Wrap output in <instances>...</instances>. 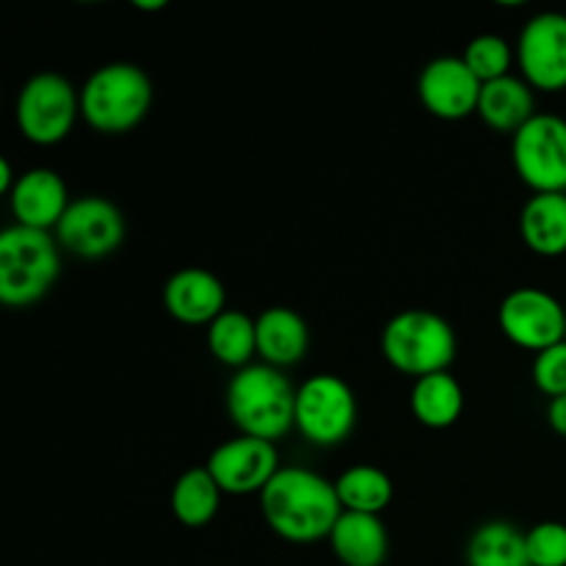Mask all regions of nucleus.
I'll return each instance as SVG.
<instances>
[{
    "label": "nucleus",
    "mask_w": 566,
    "mask_h": 566,
    "mask_svg": "<svg viewBox=\"0 0 566 566\" xmlns=\"http://www.w3.org/2000/svg\"><path fill=\"white\" fill-rule=\"evenodd\" d=\"M265 525L291 545L329 539L343 506L337 490L324 475L307 468H282L260 492Z\"/></svg>",
    "instance_id": "f257e3e1"
},
{
    "label": "nucleus",
    "mask_w": 566,
    "mask_h": 566,
    "mask_svg": "<svg viewBox=\"0 0 566 566\" xmlns=\"http://www.w3.org/2000/svg\"><path fill=\"white\" fill-rule=\"evenodd\" d=\"M227 415L243 437L276 442L296 429V390L282 370L249 365L227 385Z\"/></svg>",
    "instance_id": "f03ea898"
},
{
    "label": "nucleus",
    "mask_w": 566,
    "mask_h": 566,
    "mask_svg": "<svg viewBox=\"0 0 566 566\" xmlns=\"http://www.w3.org/2000/svg\"><path fill=\"white\" fill-rule=\"evenodd\" d=\"M155 99L153 81L142 66L114 61L86 77L81 88V119L103 136L136 130Z\"/></svg>",
    "instance_id": "7ed1b4c3"
},
{
    "label": "nucleus",
    "mask_w": 566,
    "mask_h": 566,
    "mask_svg": "<svg viewBox=\"0 0 566 566\" xmlns=\"http://www.w3.org/2000/svg\"><path fill=\"white\" fill-rule=\"evenodd\" d=\"M59 249L53 232L20 224L0 232V302L14 310L42 302L61 274Z\"/></svg>",
    "instance_id": "20e7f679"
},
{
    "label": "nucleus",
    "mask_w": 566,
    "mask_h": 566,
    "mask_svg": "<svg viewBox=\"0 0 566 566\" xmlns=\"http://www.w3.org/2000/svg\"><path fill=\"white\" fill-rule=\"evenodd\" d=\"M381 354L398 374L418 381L451 368L457 359V332L431 310H403L387 321Z\"/></svg>",
    "instance_id": "39448f33"
},
{
    "label": "nucleus",
    "mask_w": 566,
    "mask_h": 566,
    "mask_svg": "<svg viewBox=\"0 0 566 566\" xmlns=\"http://www.w3.org/2000/svg\"><path fill=\"white\" fill-rule=\"evenodd\" d=\"M17 127L36 147L61 144L81 116V92L59 72H39L17 94Z\"/></svg>",
    "instance_id": "423d86ee"
},
{
    "label": "nucleus",
    "mask_w": 566,
    "mask_h": 566,
    "mask_svg": "<svg viewBox=\"0 0 566 566\" xmlns=\"http://www.w3.org/2000/svg\"><path fill=\"white\" fill-rule=\"evenodd\" d=\"M357 396L335 374H315L296 390V431L318 448L343 446L357 429Z\"/></svg>",
    "instance_id": "0eeeda50"
},
{
    "label": "nucleus",
    "mask_w": 566,
    "mask_h": 566,
    "mask_svg": "<svg viewBox=\"0 0 566 566\" xmlns=\"http://www.w3.org/2000/svg\"><path fill=\"white\" fill-rule=\"evenodd\" d=\"M512 164L534 193H566V119L536 114L512 136Z\"/></svg>",
    "instance_id": "6e6552de"
},
{
    "label": "nucleus",
    "mask_w": 566,
    "mask_h": 566,
    "mask_svg": "<svg viewBox=\"0 0 566 566\" xmlns=\"http://www.w3.org/2000/svg\"><path fill=\"white\" fill-rule=\"evenodd\" d=\"M497 326L509 343L542 354L566 340V307L542 287H517L497 307Z\"/></svg>",
    "instance_id": "1a4fd4ad"
},
{
    "label": "nucleus",
    "mask_w": 566,
    "mask_h": 566,
    "mask_svg": "<svg viewBox=\"0 0 566 566\" xmlns=\"http://www.w3.org/2000/svg\"><path fill=\"white\" fill-rule=\"evenodd\" d=\"M520 77L534 92L556 94L566 88V14L542 11L531 17L517 39Z\"/></svg>",
    "instance_id": "9d476101"
},
{
    "label": "nucleus",
    "mask_w": 566,
    "mask_h": 566,
    "mask_svg": "<svg viewBox=\"0 0 566 566\" xmlns=\"http://www.w3.org/2000/svg\"><path fill=\"white\" fill-rule=\"evenodd\" d=\"M53 235L59 247L75 258H108L125 241V216L105 197L72 199Z\"/></svg>",
    "instance_id": "9b49d317"
},
{
    "label": "nucleus",
    "mask_w": 566,
    "mask_h": 566,
    "mask_svg": "<svg viewBox=\"0 0 566 566\" xmlns=\"http://www.w3.org/2000/svg\"><path fill=\"white\" fill-rule=\"evenodd\" d=\"M205 468L224 495H260L282 470L274 442L243 434L221 442Z\"/></svg>",
    "instance_id": "f8f14e48"
},
{
    "label": "nucleus",
    "mask_w": 566,
    "mask_h": 566,
    "mask_svg": "<svg viewBox=\"0 0 566 566\" xmlns=\"http://www.w3.org/2000/svg\"><path fill=\"white\" fill-rule=\"evenodd\" d=\"M484 83L470 72L462 55L429 61L418 77V97L431 116L442 122L468 119L479 111Z\"/></svg>",
    "instance_id": "ddd939ff"
},
{
    "label": "nucleus",
    "mask_w": 566,
    "mask_h": 566,
    "mask_svg": "<svg viewBox=\"0 0 566 566\" xmlns=\"http://www.w3.org/2000/svg\"><path fill=\"white\" fill-rule=\"evenodd\" d=\"M11 216L20 227L28 230L53 232L64 219L66 208L72 205L70 188L64 177L53 169H28L22 171L17 186L9 193Z\"/></svg>",
    "instance_id": "4468645a"
},
{
    "label": "nucleus",
    "mask_w": 566,
    "mask_h": 566,
    "mask_svg": "<svg viewBox=\"0 0 566 566\" xmlns=\"http://www.w3.org/2000/svg\"><path fill=\"white\" fill-rule=\"evenodd\" d=\"M164 307L186 326L213 324L227 310L224 282L208 269H182L164 287Z\"/></svg>",
    "instance_id": "2eb2a0df"
},
{
    "label": "nucleus",
    "mask_w": 566,
    "mask_h": 566,
    "mask_svg": "<svg viewBox=\"0 0 566 566\" xmlns=\"http://www.w3.org/2000/svg\"><path fill=\"white\" fill-rule=\"evenodd\" d=\"M258 324V357L282 370L302 363L310 352V326L296 310L269 307L254 318Z\"/></svg>",
    "instance_id": "dca6fc26"
},
{
    "label": "nucleus",
    "mask_w": 566,
    "mask_h": 566,
    "mask_svg": "<svg viewBox=\"0 0 566 566\" xmlns=\"http://www.w3.org/2000/svg\"><path fill=\"white\" fill-rule=\"evenodd\" d=\"M329 545L343 566H381L390 553V539L381 517L357 512L340 514Z\"/></svg>",
    "instance_id": "f3484780"
},
{
    "label": "nucleus",
    "mask_w": 566,
    "mask_h": 566,
    "mask_svg": "<svg viewBox=\"0 0 566 566\" xmlns=\"http://www.w3.org/2000/svg\"><path fill=\"white\" fill-rule=\"evenodd\" d=\"M479 119L495 133H509L514 136L523 130L536 116V97L534 88L523 77L506 75L501 81L484 83L479 99Z\"/></svg>",
    "instance_id": "a211bd4d"
},
{
    "label": "nucleus",
    "mask_w": 566,
    "mask_h": 566,
    "mask_svg": "<svg viewBox=\"0 0 566 566\" xmlns=\"http://www.w3.org/2000/svg\"><path fill=\"white\" fill-rule=\"evenodd\" d=\"M520 238L539 258L566 254V193H534L520 210Z\"/></svg>",
    "instance_id": "6ab92c4d"
},
{
    "label": "nucleus",
    "mask_w": 566,
    "mask_h": 566,
    "mask_svg": "<svg viewBox=\"0 0 566 566\" xmlns=\"http://www.w3.org/2000/svg\"><path fill=\"white\" fill-rule=\"evenodd\" d=\"M409 409L426 429H451L464 412V390L451 370L423 376L412 385Z\"/></svg>",
    "instance_id": "aec40b11"
},
{
    "label": "nucleus",
    "mask_w": 566,
    "mask_h": 566,
    "mask_svg": "<svg viewBox=\"0 0 566 566\" xmlns=\"http://www.w3.org/2000/svg\"><path fill=\"white\" fill-rule=\"evenodd\" d=\"M221 495L224 492L219 490L208 468H191L171 486V514L186 528H205L219 514Z\"/></svg>",
    "instance_id": "412c9836"
},
{
    "label": "nucleus",
    "mask_w": 566,
    "mask_h": 566,
    "mask_svg": "<svg viewBox=\"0 0 566 566\" xmlns=\"http://www.w3.org/2000/svg\"><path fill=\"white\" fill-rule=\"evenodd\" d=\"M464 558L468 566H531L525 534L503 520H492L475 528Z\"/></svg>",
    "instance_id": "4be33fe9"
},
{
    "label": "nucleus",
    "mask_w": 566,
    "mask_h": 566,
    "mask_svg": "<svg viewBox=\"0 0 566 566\" xmlns=\"http://www.w3.org/2000/svg\"><path fill=\"white\" fill-rule=\"evenodd\" d=\"M208 352L227 368H249L258 354V324L241 310H224L208 326Z\"/></svg>",
    "instance_id": "5701e85b"
},
{
    "label": "nucleus",
    "mask_w": 566,
    "mask_h": 566,
    "mask_svg": "<svg viewBox=\"0 0 566 566\" xmlns=\"http://www.w3.org/2000/svg\"><path fill=\"white\" fill-rule=\"evenodd\" d=\"M335 490L337 497H340L343 512L374 514V517H379L392 503V495H396L390 475L385 470L374 468V464L348 468L346 473L337 475Z\"/></svg>",
    "instance_id": "b1692460"
},
{
    "label": "nucleus",
    "mask_w": 566,
    "mask_h": 566,
    "mask_svg": "<svg viewBox=\"0 0 566 566\" xmlns=\"http://www.w3.org/2000/svg\"><path fill=\"white\" fill-rule=\"evenodd\" d=\"M462 59L481 83H492L512 75L509 70H512L517 55H514L512 44L503 36H497V33H481V36L470 39Z\"/></svg>",
    "instance_id": "393cba45"
},
{
    "label": "nucleus",
    "mask_w": 566,
    "mask_h": 566,
    "mask_svg": "<svg viewBox=\"0 0 566 566\" xmlns=\"http://www.w3.org/2000/svg\"><path fill=\"white\" fill-rule=\"evenodd\" d=\"M531 566H566V525L547 520L525 534Z\"/></svg>",
    "instance_id": "a878e982"
},
{
    "label": "nucleus",
    "mask_w": 566,
    "mask_h": 566,
    "mask_svg": "<svg viewBox=\"0 0 566 566\" xmlns=\"http://www.w3.org/2000/svg\"><path fill=\"white\" fill-rule=\"evenodd\" d=\"M531 376H534L536 390L545 392L551 401L566 396V340L536 354L534 365H531Z\"/></svg>",
    "instance_id": "bb28decb"
},
{
    "label": "nucleus",
    "mask_w": 566,
    "mask_h": 566,
    "mask_svg": "<svg viewBox=\"0 0 566 566\" xmlns=\"http://www.w3.org/2000/svg\"><path fill=\"white\" fill-rule=\"evenodd\" d=\"M547 423H551V429L556 431L558 437H566V396L553 398V401L547 403Z\"/></svg>",
    "instance_id": "cd10ccee"
},
{
    "label": "nucleus",
    "mask_w": 566,
    "mask_h": 566,
    "mask_svg": "<svg viewBox=\"0 0 566 566\" xmlns=\"http://www.w3.org/2000/svg\"><path fill=\"white\" fill-rule=\"evenodd\" d=\"M20 177H14V169H11V160L6 155H0V193H11V188L17 186Z\"/></svg>",
    "instance_id": "c85d7f7f"
},
{
    "label": "nucleus",
    "mask_w": 566,
    "mask_h": 566,
    "mask_svg": "<svg viewBox=\"0 0 566 566\" xmlns=\"http://www.w3.org/2000/svg\"><path fill=\"white\" fill-rule=\"evenodd\" d=\"M133 6L142 11H158V9H166V0H155V3H142V0H138V3H133Z\"/></svg>",
    "instance_id": "c756f323"
}]
</instances>
